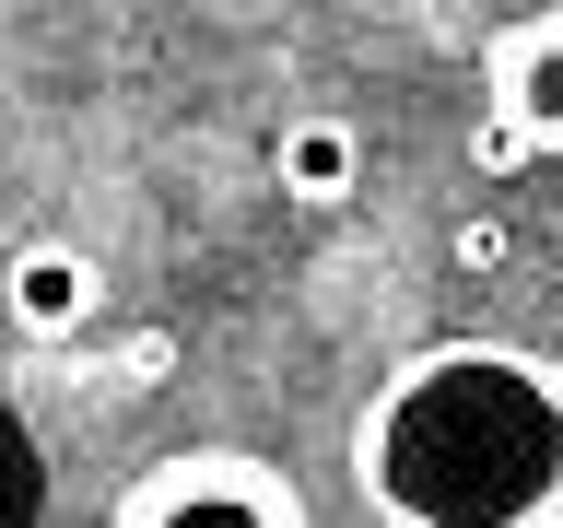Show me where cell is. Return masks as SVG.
<instances>
[{
  "mask_svg": "<svg viewBox=\"0 0 563 528\" xmlns=\"http://www.w3.org/2000/svg\"><path fill=\"white\" fill-rule=\"evenodd\" d=\"M352 482L387 528H563V376L517 341H434L364 399Z\"/></svg>",
  "mask_w": 563,
  "mask_h": 528,
  "instance_id": "cell-1",
  "label": "cell"
},
{
  "mask_svg": "<svg viewBox=\"0 0 563 528\" xmlns=\"http://www.w3.org/2000/svg\"><path fill=\"white\" fill-rule=\"evenodd\" d=\"M106 528H317L306 493L282 482L271 458L246 447H188V458H153L130 493H118V517Z\"/></svg>",
  "mask_w": 563,
  "mask_h": 528,
  "instance_id": "cell-2",
  "label": "cell"
},
{
  "mask_svg": "<svg viewBox=\"0 0 563 528\" xmlns=\"http://www.w3.org/2000/svg\"><path fill=\"white\" fill-rule=\"evenodd\" d=\"M95 306H106V271L82 258V246L35 235V246H12V258H0V317H12L35 352L82 341V329H95Z\"/></svg>",
  "mask_w": 563,
  "mask_h": 528,
  "instance_id": "cell-3",
  "label": "cell"
},
{
  "mask_svg": "<svg viewBox=\"0 0 563 528\" xmlns=\"http://www.w3.org/2000/svg\"><path fill=\"white\" fill-rule=\"evenodd\" d=\"M493 130L517 153H563V12H540L493 47Z\"/></svg>",
  "mask_w": 563,
  "mask_h": 528,
  "instance_id": "cell-4",
  "label": "cell"
},
{
  "mask_svg": "<svg viewBox=\"0 0 563 528\" xmlns=\"http://www.w3.org/2000/svg\"><path fill=\"white\" fill-rule=\"evenodd\" d=\"M271 176H282V200L341 211L352 188H364V130L329 118V106H306V118H282V130H271Z\"/></svg>",
  "mask_w": 563,
  "mask_h": 528,
  "instance_id": "cell-5",
  "label": "cell"
},
{
  "mask_svg": "<svg viewBox=\"0 0 563 528\" xmlns=\"http://www.w3.org/2000/svg\"><path fill=\"white\" fill-rule=\"evenodd\" d=\"M47 517V458H35V435L12 411H0V528H35Z\"/></svg>",
  "mask_w": 563,
  "mask_h": 528,
  "instance_id": "cell-6",
  "label": "cell"
}]
</instances>
